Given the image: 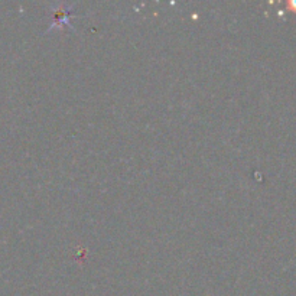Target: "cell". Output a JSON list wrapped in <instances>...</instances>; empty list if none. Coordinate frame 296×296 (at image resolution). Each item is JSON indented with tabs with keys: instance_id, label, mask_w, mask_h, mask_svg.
Here are the masks:
<instances>
[{
	"instance_id": "obj_1",
	"label": "cell",
	"mask_w": 296,
	"mask_h": 296,
	"mask_svg": "<svg viewBox=\"0 0 296 296\" xmlns=\"http://www.w3.org/2000/svg\"><path fill=\"white\" fill-rule=\"evenodd\" d=\"M289 6H291V7H294V9L296 10V1H292V3H289Z\"/></svg>"
}]
</instances>
